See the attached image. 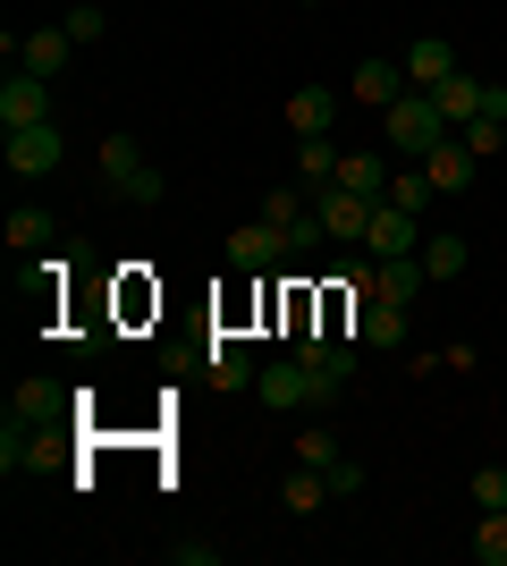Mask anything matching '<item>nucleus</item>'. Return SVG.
<instances>
[{"mask_svg":"<svg viewBox=\"0 0 507 566\" xmlns=\"http://www.w3.org/2000/svg\"><path fill=\"white\" fill-rule=\"evenodd\" d=\"M432 102H440V118H448V127H465V118H474V111L490 102V85H483L474 69H457L448 85H432Z\"/></svg>","mask_w":507,"mask_h":566,"instance_id":"16","label":"nucleus"},{"mask_svg":"<svg viewBox=\"0 0 507 566\" xmlns=\"http://www.w3.org/2000/svg\"><path fill=\"white\" fill-rule=\"evenodd\" d=\"M51 415H60V389H51V380H25L18 398H9V423H51Z\"/></svg>","mask_w":507,"mask_h":566,"instance_id":"24","label":"nucleus"},{"mask_svg":"<svg viewBox=\"0 0 507 566\" xmlns=\"http://www.w3.org/2000/svg\"><path fill=\"white\" fill-rule=\"evenodd\" d=\"M330 178H338V144H330V136H296V187L321 195Z\"/></svg>","mask_w":507,"mask_h":566,"instance_id":"17","label":"nucleus"},{"mask_svg":"<svg viewBox=\"0 0 507 566\" xmlns=\"http://www.w3.org/2000/svg\"><path fill=\"white\" fill-rule=\"evenodd\" d=\"M254 398L288 415V406H321V380H314V364L288 347V364H263V373H254Z\"/></svg>","mask_w":507,"mask_h":566,"instance_id":"3","label":"nucleus"},{"mask_svg":"<svg viewBox=\"0 0 507 566\" xmlns=\"http://www.w3.org/2000/svg\"><path fill=\"white\" fill-rule=\"evenodd\" d=\"M363 254H372V262L423 254V245H414V212H398V203H381V212H372V229H363Z\"/></svg>","mask_w":507,"mask_h":566,"instance_id":"11","label":"nucleus"},{"mask_svg":"<svg viewBox=\"0 0 507 566\" xmlns=\"http://www.w3.org/2000/svg\"><path fill=\"white\" fill-rule=\"evenodd\" d=\"M321 482H330V499H356V491H363V482H372V473H363V465H356V457L338 449V457H330V465H321Z\"/></svg>","mask_w":507,"mask_h":566,"instance_id":"28","label":"nucleus"},{"mask_svg":"<svg viewBox=\"0 0 507 566\" xmlns=\"http://www.w3.org/2000/svg\"><path fill=\"white\" fill-rule=\"evenodd\" d=\"M60 25H68L76 51H85V43H102V34H110V9H94V0H68V9H60Z\"/></svg>","mask_w":507,"mask_h":566,"instance_id":"25","label":"nucleus"},{"mask_svg":"<svg viewBox=\"0 0 507 566\" xmlns=\"http://www.w3.org/2000/svg\"><path fill=\"white\" fill-rule=\"evenodd\" d=\"M279 507H288V516H314V507H330V482H321V465H296L288 482H279Z\"/></svg>","mask_w":507,"mask_h":566,"instance_id":"19","label":"nucleus"},{"mask_svg":"<svg viewBox=\"0 0 507 566\" xmlns=\"http://www.w3.org/2000/svg\"><path fill=\"white\" fill-rule=\"evenodd\" d=\"M474 558L507 566V507H483V524H474Z\"/></svg>","mask_w":507,"mask_h":566,"instance_id":"26","label":"nucleus"},{"mask_svg":"<svg viewBox=\"0 0 507 566\" xmlns=\"http://www.w3.org/2000/svg\"><path fill=\"white\" fill-rule=\"evenodd\" d=\"M465 491H474V507H507V465H483Z\"/></svg>","mask_w":507,"mask_h":566,"instance_id":"29","label":"nucleus"},{"mask_svg":"<svg viewBox=\"0 0 507 566\" xmlns=\"http://www.w3.org/2000/svg\"><path fill=\"white\" fill-rule=\"evenodd\" d=\"M203 364H212V380H220V389H254V373H263V364H254V355H245L237 338H212V355H203Z\"/></svg>","mask_w":507,"mask_h":566,"instance_id":"18","label":"nucleus"},{"mask_svg":"<svg viewBox=\"0 0 507 566\" xmlns=\"http://www.w3.org/2000/svg\"><path fill=\"white\" fill-rule=\"evenodd\" d=\"M288 127H296V136H330V127H338V94H330V85H296V94H288Z\"/></svg>","mask_w":507,"mask_h":566,"instance_id":"13","label":"nucleus"},{"mask_svg":"<svg viewBox=\"0 0 507 566\" xmlns=\"http://www.w3.org/2000/svg\"><path fill=\"white\" fill-rule=\"evenodd\" d=\"M102 187L119 195V203H136V212H152V203L169 195V178L145 161V144H136V136H102Z\"/></svg>","mask_w":507,"mask_h":566,"instance_id":"2","label":"nucleus"},{"mask_svg":"<svg viewBox=\"0 0 507 566\" xmlns=\"http://www.w3.org/2000/svg\"><path fill=\"white\" fill-rule=\"evenodd\" d=\"M314 212H321V229H330V245H363V229H372V212H381V203L330 178V187L314 195Z\"/></svg>","mask_w":507,"mask_h":566,"instance_id":"4","label":"nucleus"},{"mask_svg":"<svg viewBox=\"0 0 507 566\" xmlns=\"http://www.w3.org/2000/svg\"><path fill=\"white\" fill-rule=\"evenodd\" d=\"M43 118H60L51 111V85L25 76V69H9V85H0V127H43Z\"/></svg>","mask_w":507,"mask_h":566,"instance_id":"8","label":"nucleus"},{"mask_svg":"<svg viewBox=\"0 0 507 566\" xmlns=\"http://www.w3.org/2000/svg\"><path fill=\"white\" fill-rule=\"evenodd\" d=\"M398 94H406V60H356V102L389 111Z\"/></svg>","mask_w":507,"mask_h":566,"instance_id":"14","label":"nucleus"},{"mask_svg":"<svg viewBox=\"0 0 507 566\" xmlns=\"http://www.w3.org/2000/svg\"><path fill=\"white\" fill-rule=\"evenodd\" d=\"M305 9H314V0H305Z\"/></svg>","mask_w":507,"mask_h":566,"instance_id":"31","label":"nucleus"},{"mask_svg":"<svg viewBox=\"0 0 507 566\" xmlns=\"http://www.w3.org/2000/svg\"><path fill=\"white\" fill-rule=\"evenodd\" d=\"M423 169H432V187H440V195H465L474 178H483V153H474L465 136H440L432 153H423Z\"/></svg>","mask_w":507,"mask_h":566,"instance_id":"7","label":"nucleus"},{"mask_svg":"<svg viewBox=\"0 0 507 566\" xmlns=\"http://www.w3.org/2000/svg\"><path fill=\"white\" fill-rule=\"evenodd\" d=\"M432 169H423V161H406V169H398V178H389V203H398V212H414V220H423V203H432Z\"/></svg>","mask_w":507,"mask_h":566,"instance_id":"23","label":"nucleus"},{"mask_svg":"<svg viewBox=\"0 0 507 566\" xmlns=\"http://www.w3.org/2000/svg\"><path fill=\"white\" fill-rule=\"evenodd\" d=\"M457 69H465V60H457V43H448V34H414V51H406V85H423V94H432V85H448Z\"/></svg>","mask_w":507,"mask_h":566,"instance_id":"9","label":"nucleus"},{"mask_svg":"<svg viewBox=\"0 0 507 566\" xmlns=\"http://www.w3.org/2000/svg\"><path fill=\"white\" fill-rule=\"evenodd\" d=\"M229 262H237V271H279V262H288V237L271 229V220H245V229L229 237Z\"/></svg>","mask_w":507,"mask_h":566,"instance_id":"10","label":"nucleus"},{"mask_svg":"<svg viewBox=\"0 0 507 566\" xmlns=\"http://www.w3.org/2000/svg\"><path fill=\"white\" fill-rule=\"evenodd\" d=\"M356 338L363 347H406V305H389V296L356 305Z\"/></svg>","mask_w":507,"mask_h":566,"instance_id":"15","label":"nucleus"},{"mask_svg":"<svg viewBox=\"0 0 507 566\" xmlns=\"http://www.w3.org/2000/svg\"><path fill=\"white\" fill-rule=\"evenodd\" d=\"M465 262H474V245H465L457 229H440V237H423V271H432V280H457Z\"/></svg>","mask_w":507,"mask_h":566,"instance_id":"21","label":"nucleus"},{"mask_svg":"<svg viewBox=\"0 0 507 566\" xmlns=\"http://www.w3.org/2000/svg\"><path fill=\"white\" fill-rule=\"evenodd\" d=\"M60 245V212H9V254H43Z\"/></svg>","mask_w":507,"mask_h":566,"instance_id":"20","label":"nucleus"},{"mask_svg":"<svg viewBox=\"0 0 507 566\" xmlns=\"http://www.w3.org/2000/svg\"><path fill=\"white\" fill-rule=\"evenodd\" d=\"M169 558L178 566H220V542H169Z\"/></svg>","mask_w":507,"mask_h":566,"instance_id":"30","label":"nucleus"},{"mask_svg":"<svg viewBox=\"0 0 507 566\" xmlns=\"http://www.w3.org/2000/svg\"><path fill=\"white\" fill-rule=\"evenodd\" d=\"M60 161H68L60 118H43V127H9V169H18V178H51Z\"/></svg>","mask_w":507,"mask_h":566,"instance_id":"5","label":"nucleus"},{"mask_svg":"<svg viewBox=\"0 0 507 566\" xmlns=\"http://www.w3.org/2000/svg\"><path fill=\"white\" fill-rule=\"evenodd\" d=\"M423 280H432V271H423V254L381 262V296H389V305H414V296H423Z\"/></svg>","mask_w":507,"mask_h":566,"instance_id":"22","label":"nucleus"},{"mask_svg":"<svg viewBox=\"0 0 507 566\" xmlns=\"http://www.w3.org/2000/svg\"><path fill=\"white\" fill-rule=\"evenodd\" d=\"M389 153H372V144H356V153H338V187H356V195H372V203H389Z\"/></svg>","mask_w":507,"mask_h":566,"instance_id":"12","label":"nucleus"},{"mask_svg":"<svg viewBox=\"0 0 507 566\" xmlns=\"http://www.w3.org/2000/svg\"><path fill=\"white\" fill-rule=\"evenodd\" d=\"M381 136H389V153H398V161H423V153H432L440 136H457V127L440 118V102L423 94V85H406V94L381 111Z\"/></svg>","mask_w":507,"mask_h":566,"instance_id":"1","label":"nucleus"},{"mask_svg":"<svg viewBox=\"0 0 507 566\" xmlns=\"http://www.w3.org/2000/svg\"><path fill=\"white\" fill-rule=\"evenodd\" d=\"M330 457H338V431L330 423H305V431H296V465H330Z\"/></svg>","mask_w":507,"mask_h":566,"instance_id":"27","label":"nucleus"},{"mask_svg":"<svg viewBox=\"0 0 507 566\" xmlns=\"http://www.w3.org/2000/svg\"><path fill=\"white\" fill-rule=\"evenodd\" d=\"M18 69L43 76V85H60V76L76 69V34H68V25H34V34L18 43Z\"/></svg>","mask_w":507,"mask_h":566,"instance_id":"6","label":"nucleus"}]
</instances>
